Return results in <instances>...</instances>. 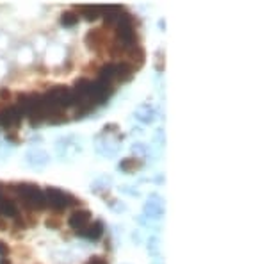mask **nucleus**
Instances as JSON below:
<instances>
[{
	"instance_id": "obj_22",
	"label": "nucleus",
	"mask_w": 267,
	"mask_h": 264,
	"mask_svg": "<svg viewBox=\"0 0 267 264\" xmlns=\"http://www.w3.org/2000/svg\"><path fill=\"white\" fill-rule=\"evenodd\" d=\"M148 250H150V254L157 255V252H159V239H157V238H150Z\"/></svg>"
},
{
	"instance_id": "obj_7",
	"label": "nucleus",
	"mask_w": 267,
	"mask_h": 264,
	"mask_svg": "<svg viewBox=\"0 0 267 264\" xmlns=\"http://www.w3.org/2000/svg\"><path fill=\"white\" fill-rule=\"evenodd\" d=\"M134 73H135V68L130 64V62H118L116 64V75L114 79L119 81V82H129L130 79L134 77Z\"/></svg>"
},
{
	"instance_id": "obj_6",
	"label": "nucleus",
	"mask_w": 267,
	"mask_h": 264,
	"mask_svg": "<svg viewBox=\"0 0 267 264\" xmlns=\"http://www.w3.org/2000/svg\"><path fill=\"white\" fill-rule=\"evenodd\" d=\"M21 120V113L13 105V107H7L4 111H0V125L2 127H13V125H18Z\"/></svg>"
},
{
	"instance_id": "obj_1",
	"label": "nucleus",
	"mask_w": 267,
	"mask_h": 264,
	"mask_svg": "<svg viewBox=\"0 0 267 264\" xmlns=\"http://www.w3.org/2000/svg\"><path fill=\"white\" fill-rule=\"evenodd\" d=\"M16 193L20 195L27 207L31 209H43L46 207L45 193L36 186V184H20L16 187Z\"/></svg>"
},
{
	"instance_id": "obj_15",
	"label": "nucleus",
	"mask_w": 267,
	"mask_h": 264,
	"mask_svg": "<svg viewBox=\"0 0 267 264\" xmlns=\"http://www.w3.org/2000/svg\"><path fill=\"white\" fill-rule=\"evenodd\" d=\"M78 9H80L84 18L89 21L96 20L98 16H100V13H102V7H100V5H80Z\"/></svg>"
},
{
	"instance_id": "obj_3",
	"label": "nucleus",
	"mask_w": 267,
	"mask_h": 264,
	"mask_svg": "<svg viewBox=\"0 0 267 264\" xmlns=\"http://www.w3.org/2000/svg\"><path fill=\"white\" fill-rule=\"evenodd\" d=\"M45 193V200H46V205H50L52 209L56 211H61V209H66L70 205V200L72 197L68 193L57 189V187H46Z\"/></svg>"
},
{
	"instance_id": "obj_8",
	"label": "nucleus",
	"mask_w": 267,
	"mask_h": 264,
	"mask_svg": "<svg viewBox=\"0 0 267 264\" xmlns=\"http://www.w3.org/2000/svg\"><path fill=\"white\" fill-rule=\"evenodd\" d=\"M86 43L89 45V48L98 50L102 45L107 43V38H105V34H103L102 29H95V31H89L88 34H86Z\"/></svg>"
},
{
	"instance_id": "obj_21",
	"label": "nucleus",
	"mask_w": 267,
	"mask_h": 264,
	"mask_svg": "<svg viewBox=\"0 0 267 264\" xmlns=\"http://www.w3.org/2000/svg\"><path fill=\"white\" fill-rule=\"evenodd\" d=\"M132 152H135V154H139V156H144V154H148V146L144 145V143H134Z\"/></svg>"
},
{
	"instance_id": "obj_14",
	"label": "nucleus",
	"mask_w": 267,
	"mask_h": 264,
	"mask_svg": "<svg viewBox=\"0 0 267 264\" xmlns=\"http://www.w3.org/2000/svg\"><path fill=\"white\" fill-rule=\"evenodd\" d=\"M96 152L102 156H114L118 152V145L114 141H98L96 143Z\"/></svg>"
},
{
	"instance_id": "obj_11",
	"label": "nucleus",
	"mask_w": 267,
	"mask_h": 264,
	"mask_svg": "<svg viewBox=\"0 0 267 264\" xmlns=\"http://www.w3.org/2000/svg\"><path fill=\"white\" fill-rule=\"evenodd\" d=\"M25 159L31 166H45L50 157H48V154L43 150H31V152H27Z\"/></svg>"
},
{
	"instance_id": "obj_28",
	"label": "nucleus",
	"mask_w": 267,
	"mask_h": 264,
	"mask_svg": "<svg viewBox=\"0 0 267 264\" xmlns=\"http://www.w3.org/2000/svg\"><path fill=\"white\" fill-rule=\"evenodd\" d=\"M155 140L160 141V143H164V136H162V129L157 130V134H155Z\"/></svg>"
},
{
	"instance_id": "obj_26",
	"label": "nucleus",
	"mask_w": 267,
	"mask_h": 264,
	"mask_svg": "<svg viewBox=\"0 0 267 264\" xmlns=\"http://www.w3.org/2000/svg\"><path fill=\"white\" fill-rule=\"evenodd\" d=\"M9 252V248H7V244L4 243V241H0V255H5Z\"/></svg>"
},
{
	"instance_id": "obj_12",
	"label": "nucleus",
	"mask_w": 267,
	"mask_h": 264,
	"mask_svg": "<svg viewBox=\"0 0 267 264\" xmlns=\"http://www.w3.org/2000/svg\"><path fill=\"white\" fill-rule=\"evenodd\" d=\"M143 161L141 159H134V157H127V159H123L121 162L118 164V168L121 171H125V173H132V171H137L143 168Z\"/></svg>"
},
{
	"instance_id": "obj_2",
	"label": "nucleus",
	"mask_w": 267,
	"mask_h": 264,
	"mask_svg": "<svg viewBox=\"0 0 267 264\" xmlns=\"http://www.w3.org/2000/svg\"><path fill=\"white\" fill-rule=\"evenodd\" d=\"M116 34L118 38L121 40V47L127 50V48H132L135 47L134 41H135V29H134V21H132V16L123 13L119 21L116 23Z\"/></svg>"
},
{
	"instance_id": "obj_16",
	"label": "nucleus",
	"mask_w": 267,
	"mask_h": 264,
	"mask_svg": "<svg viewBox=\"0 0 267 264\" xmlns=\"http://www.w3.org/2000/svg\"><path fill=\"white\" fill-rule=\"evenodd\" d=\"M46 122H50V123H54V125L68 122L64 109H50V111H48V114H46Z\"/></svg>"
},
{
	"instance_id": "obj_20",
	"label": "nucleus",
	"mask_w": 267,
	"mask_h": 264,
	"mask_svg": "<svg viewBox=\"0 0 267 264\" xmlns=\"http://www.w3.org/2000/svg\"><path fill=\"white\" fill-rule=\"evenodd\" d=\"M61 23L66 27H73L78 23V15H75L73 11H66V13H62L61 15Z\"/></svg>"
},
{
	"instance_id": "obj_17",
	"label": "nucleus",
	"mask_w": 267,
	"mask_h": 264,
	"mask_svg": "<svg viewBox=\"0 0 267 264\" xmlns=\"http://www.w3.org/2000/svg\"><path fill=\"white\" fill-rule=\"evenodd\" d=\"M127 56H129V59L132 61V62H130L132 66L135 64V61H137V66H141V64L144 62V50L141 47H139V45H135V47L130 48Z\"/></svg>"
},
{
	"instance_id": "obj_5",
	"label": "nucleus",
	"mask_w": 267,
	"mask_h": 264,
	"mask_svg": "<svg viewBox=\"0 0 267 264\" xmlns=\"http://www.w3.org/2000/svg\"><path fill=\"white\" fill-rule=\"evenodd\" d=\"M164 214V203H162V198L159 195H153L148 202L144 203V218L148 220H159L160 216Z\"/></svg>"
},
{
	"instance_id": "obj_25",
	"label": "nucleus",
	"mask_w": 267,
	"mask_h": 264,
	"mask_svg": "<svg viewBox=\"0 0 267 264\" xmlns=\"http://www.w3.org/2000/svg\"><path fill=\"white\" fill-rule=\"evenodd\" d=\"M88 264H107V261H103L102 257H91Z\"/></svg>"
},
{
	"instance_id": "obj_23",
	"label": "nucleus",
	"mask_w": 267,
	"mask_h": 264,
	"mask_svg": "<svg viewBox=\"0 0 267 264\" xmlns=\"http://www.w3.org/2000/svg\"><path fill=\"white\" fill-rule=\"evenodd\" d=\"M121 191L127 193V195H130V197H139V191H135V189H130V186H123V187H121Z\"/></svg>"
},
{
	"instance_id": "obj_18",
	"label": "nucleus",
	"mask_w": 267,
	"mask_h": 264,
	"mask_svg": "<svg viewBox=\"0 0 267 264\" xmlns=\"http://www.w3.org/2000/svg\"><path fill=\"white\" fill-rule=\"evenodd\" d=\"M114 75H116V64H113V62L105 64V66L100 70V81H107V82H111L114 79Z\"/></svg>"
},
{
	"instance_id": "obj_9",
	"label": "nucleus",
	"mask_w": 267,
	"mask_h": 264,
	"mask_svg": "<svg viewBox=\"0 0 267 264\" xmlns=\"http://www.w3.org/2000/svg\"><path fill=\"white\" fill-rule=\"evenodd\" d=\"M102 11H103V16H105V23H109V25L118 23L121 15L125 13V9L121 5H105V7H102Z\"/></svg>"
},
{
	"instance_id": "obj_13",
	"label": "nucleus",
	"mask_w": 267,
	"mask_h": 264,
	"mask_svg": "<svg viewBox=\"0 0 267 264\" xmlns=\"http://www.w3.org/2000/svg\"><path fill=\"white\" fill-rule=\"evenodd\" d=\"M102 234H103V223L95 222V223H89V227L84 230L82 236H86L88 239H93V241H96V239L102 238Z\"/></svg>"
},
{
	"instance_id": "obj_10",
	"label": "nucleus",
	"mask_w": 267,
	"mask_h": 264,
	"mask_svg": "<svg viewBox=\"0 0 267 264\" xmlns=\"http://www.w3.org/2000/svg\"><path fill=\"white\" fill-rule=\"evenodd\" d=\"M134 116H135L139 122H143V123H152V122H155V109L150 104H143L135 109Z\"/></svg>"
},
{
	"instance_id": "obj_19",
	"label": "nucleus",
	"mask_w": 267,
	"mask_h": 264,
	"mask_svg": "<svg viewBox=\"0 0 267 264\" xmlns=\"http://www.w3.org/2000/svg\"><path fill=\"white\" fill-rule=\"evenodd\" d=\"M2 214L5 216H16L18 214V209H16V203L11 200V198H5L2 200Z\"/></svg>"
},
{
	"instance_id": "obj_24",
	"label": "nucleus",
	"mask_w": 267,
	"mask_h": 264,
	"mask_svg": "<svg viewBox=\"0 0 267 264\" xmlns=\"http://www.w3.org/2000/svg\"><path fill=\"white\" fill-rule=\"evenodd\" d=\"M46 227H50V228L59 227V220H57V218H48V220H46Z\"/></svg>"
},
{
	"instance_id": "obj_27",
	"label": "nucleus",
	"mask_w": 267,
	"mask_h": 264,
	"mask_svg": "<svg viewBox=\"0 0 267 264\" xmlns=\"http://www.w3.org/2000/svg\"><path fill=\"white\" fill-rule=\"evenodd\" d=\"M0 99H2V100H5V99L9 100L11 99V93L7 91V89H2V91H0Z\"/></svg>"
},
{
	"instance_id": "obj_4",
	"label": "nucleus",
	"mask_w": 267,
	"mask_h": 264,
	"mask_svg": "<svg viewBox=\"0 0 267 264\" xmlns=\"http://www.w3.org/2000/svg\"><path fill=\"white\" fill-rule=\"evenodd\" d=\"M68 223L73 230H77V234H84V230L89 227L91 223V212L88 209H78V211H73L72 216L68 218Z\"/></svg>"
}]
</instances>
